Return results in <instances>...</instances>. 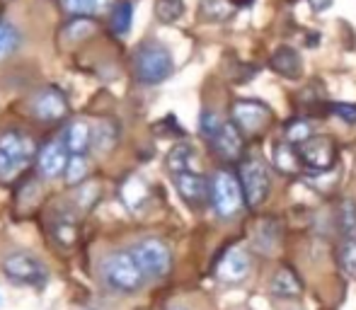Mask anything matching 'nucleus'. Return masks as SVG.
<instances>
[{"label": "nucleus", "mask_w": 356, "mask_h": 310, "mask_svg": "<svg viewBox=\"0 0 356 310\" xmlns=\"http://www.w3.org/2000/svg\"><path fill=\"white\" fill-rule=\"evenodd\" d=\"M102 279L112 291L136 293L143 286L145 274L131 250H117L102 259Z\"/></svg>", "instance_id": "obj_1"}, {"label": "nucleus", "mask_w": 356, "mask_h": 310, "mask_svg": "<svg viewBox=\"0 0 356 310\" xmlns=\"http://www.w3.org/2000/svg\"><path fill=\"white\" fill-rule=\"evenodd\" d=\"M34 158V143L27 133L10 129L0 133V182H13Z\"/></svg>", "instance_id": "obj_2"}, {"label": "nucleus", "mask_w": 356, "mask_h": 310, "mask_svg": "<svg viewBox=\"0 0 356 310\" xmlns=\"http://www.w3.org/2000/svg\"><path fill=\"white\" fill-rule=\"evenodd\" d=\"M134 71H136V78L141 80L143 85H160L165 83L175 71V61L172 54H170L168 47L158 42H145L138 47L136 58H134Z\"/></svg>", "instance_id": "obj_3"}, {"label": "nucleus", "mask_w": 356, "mask_h": 310, "mask_svg": "<svg viewBox=\"0 0 356 310\" xmlns=\"http://www.w3.org/2000/svg\"><path fill=\"white\" fill-rule=\"evenodd\" d=\"M209 184H211L209 199H211V209L216 216L218 218L238 216V211L245 204V192L240 179L233 172H228V170H218Z\"/></svg>", "instance_id": "obj_4"}, {"label": "nucleus", "mask_w": 356, "mask_h": 310, "mask_svg": "<svg viewBox=\"0 0 356 310\" xmlns=\"http://www.w3.org/2000/svg\"><path fill=\"white\" fill-rule=\"evenodd\" d=\"M3 272L10 282L22 284V286H37L42 288L49 279V272L44 267V262L37 254L27 252V250H15V252L3 257Z\"/></svg>", "instance_id": "obj_5"}, {"label": "nucleus", "mask_w": 356, "mask_h": 310, "mask_svg": "<svg viewBox=\"0 0 356 310\" xmlns=\"http://www.w3.org/2000/svg\"><path fill=\"white\" fill-rule=\"evenodd\" d=\"M238 174H240V184H243V192H245V204H248L250 209L262 206L269 197V189H272L267 165L259 158H248L240 163Z\"/></svg>", "instance_id": "obj_6"}, {"label": "nucleus", "mask_w": 356, "mask_h": 310, "mask_svg": "<svg viewBox=\"0 0 356 310\" xmlns=\"http://www.w3.org/2000/svg\"><path fill=\"white\" fill-rule=\"evenodd\" d=\"M134 257L141 264L145 279H163L170 274L172 269V252L170 247L158 238H148L141 240L138 245H134Z\"/></svg>", "instance_id": "obj_7"}, {"label": "nucleus", "mask_w": 356, "mask_h": 310, "mask_svg": "<svg viewBox=\"0 0 356 310\" xmlns=\"http://www.w3.org/2000/svg\"><path fill=\"white\" fill-rule=\"evenodd\" d=\"M298 151L305 170L315 174L332 170L334 160H337V148H334V141L330 136H310L303 146H298Z\"/></svg>", "instance_id": "obj_8"}, {"label": "nucleus", "mask_w": 356, "mask_h": 310, "mask_svg": "<svg viewBox=\"0 0 356 310\" xmlns=\"http://www.w3.org/2000/svg\"><path fill=\"white\" fill-rule=\"evenodd\" d=\"M29 114L39 122H61L68 114V97L58 88H42L29 99Z\"/></svg>", "instance_id": "obj_9"}, {"label": "nucleus", "mask_w": 356, "mask_h": 310, "mask_svg": "<svg viewBox=\"0 0 356 310\" xmlns=\"http://www.w3.org/2000/svg\"><path fill=\"white\" fill-rule=\"evenodd\" d=\"M272 112L267 104L257 102V99H238L233 104V122L243 133H259L267 129Z\"/></svg>", "instance_id": "obj_10"}, {"label": "nucleus", "mask_w": 356, "mask_h": 310, "mask_svg": "<svg viewBox=\"0 0 356 310\" xmlns=\"http://www.w3.org/2000/svg\"><path fill=\"white\" fill-rule=\"evenodd\" d=\"M250 254L245 247H230L223 252V257L216 264V277L223 284H240L243 279H248L250 274Z\"/></svg>", "instance_id": "obj_11"}, {"label": "nucleus", "mask_w": 356, "mask_h": 310, "mask_svg": "<svg viewBox=\"0 0 356 310\" xmlns=\"http://www.w3.org/2000/svg\"><path fill=\"white\" fill-rule=\"evenodd\" d=\"M175 187H177L179 197L189 204V206H202L209 199V192H211V184L207 182L199 170H189V172H179L175 174Z\"/></svg>", "instance_id": "obj_12"}, {"label": "nucleus", "mask_w": 356, "mask_h": 310, "mask_svg": "<svg viewBox=\"0 0 356 310\" xmlns=\"http://www.w3.org/2000/svg\"><path fill=\"white\" fill-rule=\"evenodd\" d=\"M213 148H216V153L223 160H228V163H235V160L243 158L245 138H243V131L238 129V124L223 122V129H220L218 136H216Z\"/></svg>", "instance_id": "obj_13"}, {"label": "nucleus", "mask_w": 356, "mask_h": 310, "mask_svg": "<svg viewBox=\"0 0 356 310\" xmlns=\"http://www.w3.org/2000/svg\"><path fill=\"white\" fill-rule=\"evenodd\" d=\"M68 148L63 141H54L49 146H44V151L39 153V170H42L44 177H58V174H66L68 168Z\"/></svg>", "instance_id": "obj_14"}, {"label": "nucleus", "mask_w": 356, "mask_h": 310, "mask_svg": "<svg viewBox=\"0 0 356 310\" xmlns=\"http://www.w3.org/2000/svg\"><path fill=\"white\" fill-rule=\"evenodd\" d=\"M298 146L289 143L286 138H279V141L272 143V160L274 168L284 174H298L300 170L305 168L303 160H300V151H296Z\"/></svg>", "instance_id": "obj_15"}, {"label": "nucleus", "mask_w": 356, "mask_h": 310, "mask_svg": "<svg viewBox=\"0 0 356 310\" xmlns=\"http://www.w3.org/2000/svg\"><path fill=\"white\" fill-rule=\"evenodd\" d=\"M63 143H66L71 155H85L88 148L92 146V127L88 124V119H75L63 131Z\"/></svg>", "instance_id": "obj_16"}, {"label": "nucleus", "mask_w": 356, "mask_h": 310, "mask_svg": "<svg viewBox=\"0 0 356 310\" xmlns=\"http://www.w3.org/2000/svg\"><path fill=\"white\" fill-rule=\"evenodd\" d=\"M274 73H279L282 78H298L303 71V61H300V54L291 47H279L272 54V61H269Z\"/></svg>", "instance_id": "obj_17"}, {"label": "nucleus", "mask_w": 356, "mask_h": 310, "mask_svg": "<svg viewBox=\"0 0 356 310\" xmlns=\"http://www.w3.org/2000/svg\"><path fill=\"white\" fill-rule=\"evenodd\" d=\"M150 199V189L138 174H131L127 182L122 184V202L127 204V209L131 211H141Z\"/></svg>", "instance_id": "obj_18"}, {"label": "nucleus", "mask_w": 356, "mask_h": 310, "mask_svg": "<svg viewBox=\"0 0 356 310\" xmlns=\"http://www.w3.org/2000/svg\"><path fill=\"white\" fill-rule=\"evenodd\" d=\"M119 141V124L114 119H97L92 127V146L97 153H109Z\"/></svg>", "instance_id": "obj_19"}, {"label": "nucleus", "mask_w": 356, "mask_h": 310, "mask_svg": "<svg viewBox=\"0 0 356 310\" xmlns=\"http://www.w3.org/2000/svg\"><path fill=\"white\" fill-rule=\"evenodd\" d=\"M165 165H168V172L172 174H179V172H189V170H199L197 165V155H194V148L189 146V143H177V146L172 148V151L168 153V160H165Z\"/></svg>", "instance_id": "obj_20"}, {"label": "nucleus", "mask_w": 356, "mask_h": 310, "mask_svg": "<svg viewBox=\"0 0 356 310\" xmlns=\"http://www.w3.org/2000/svg\"><path fill=\"white\" fill-rule=\"evenodd\" d=\"M272 293L279 298H296L300 296V291H303V284H300L298 274L293 272V269L289 267H282L277 274H274L272 279Z\"/></svg>", "instance_id": "obj_21"}, {"label": "nucleus", "mask_w": 356, "mask_h": 310, "mask_svg": "<svg viewBox=\"0 0 356 310\" xmlns=\"http://www.w3.org/2000/svg\"><path fill=\"white\" fill-rule=\"evenodd\" d=\"M252 240H254V247H257L259 252H264V254L274 252V247L279 245V226H277V221H272V218H262V221L254 226Z\"/></svg>", "instance_id": "obj_22"}, {"label": "nucleus", "mask_w": 356, "mask_h": 310, "mask_svg": "<svg viewBox=\"0 0 356 310\" xmlns=\"http://www.w3.org/2000/svg\"><path fill=\"white\" fill-rule=\"evenodd\" d=\"M337 226H339V233H342L347 240L356 238V202L352 197H344L342 202H339Z\"/></svg>", "instance_id": "obj_23"}, {"label": "nucleus", "mask_w": 356, "mask_h": 310, "mask_svg": "<svg viewBox=\"0 0 356 310\" xmlns=\"http://www.w3.org/2000/svg\"><path fill=\"white\" fill-rule=\"evenodd\" d=\"M19 47V29L8 19H0V61L10 58Z\"/></svg>", "instance_id": "obj_24"}, {"label": "nucleus", "mask_w": 356, "mask_h": 310, "mask_svg": "<svg viewBox=\"0 0 356 310\" xmlns=\"http://www.w3.org/2000/svg\"><path fill=\"white\" fill-rule=\"evenodd\" d=\"M109 22H112V29L117 34H127L129 29H131V22H134V5L129 3V0H119V3L112 8V17H109Z\"/></svg>", "instance_id": "obj_25"}, {"label": "nucleus", "mask_w": 356, "mask_h": 310, "mask_svg": "<svg viewBox=\"0 0 356 310\" xmlns=\"http://www.w3.org/2000/svg\"><path fill=\"white\" fill-rule=\"evenodd\" d=\"M51 233H54V240H56L61 247H71V245H75V240H78V226H75V221L68 216L56 218L51 226Z\"/></svg>", "instance_id": "obj_26"}, {"label": "nucleus", "mask_w": 356, "mask_h": 310, "mask_svg": "<svg viewBox=\"0 0 356 310\" xmlns=\"http://www.w3.org/2000/svg\"><path fill=\"white\" fill-rule=\"evenodd\" d=\"M155 15L160 22L172 24L184 15V0H158L155 3Z\"/></svg>", "instance_id": "obj_27"}, {"label": "nucleus", "mask_w": 356, "mask_h": 310, "mask_svg": "<svg viewBox=\"0 0 356 310\" xmlns=\"http://www.w3.org/2000/svg\"><path fill=\"white\" fill-rule=\"evenodd\" d=\"M310 136H313V129H310V122H305V119H293V122H289V127H286V131H284V138L289 143H293V146H303Z\"/></svg>", "instance_id": "obj_28"}, {"label": "nucleus", "mask_w": 356, "mask_h": 310, "mask_svg": "<svg viewBox=\"0 0 356 310\" xmlns=\"http://www.w3.org/2000/svg\"><path fill=\"white\" fill-rule=\"evenodd\" d=\"M85 177H88V160H85V155H71L66 168V182L80 184Z\"/></svg>", "instance_id": "obj_29"}, {"label": "nucleus", "mask_w": 356, "mask_h": 310, "mask_svg": "<svg viewBox=\"0 0 356 310\" xmlns=\"http://www.w3.org/2000/svg\"><path fill=\"white\" fill-rule=\"evenodd\" d=\"M102 5H104V0H63L66 13L78 15V17H88V15L97 13Z\"/></svg>", "instance_id": "obj_30"}, {"label": "nucleus", "mask_w": 356, "mask_h": 310, "mask_svg": "<svg viewBox=\"0 0 356 310\" xmlns=\"http://www.w3.org/2000/svg\"><path fill=\"white\" fill-rule=\"evenodd\" d=\"M199 129H202V136L213 143L216 136H218V131L223 129V122H220L218 114H213L211 109H207V112L202 114V119H199Z\"/></svg>", "instance_id": "obj_31"}, {"label": "nucleus", "mask_w": 356, "mask_h": 310, "mask_svg": "<svg viewBox=\"0 0 356 310\" xmlns=\"http://www.w3.org/2000/svg\"><path fill=\"white\" fill-rule=\"evenodd\" d=\"M95 32V22H90L88 17H75L73 24H68L66 27V39H73V42H78V39H85L88 34Z\"/></svg>", "instance_id": "obj_32"}, {"label": "nucleus", "mask_w": 356, "mask_h": 310, "mask_svg": "<svg viewBox=\"0 0 356 310\" xmlns=\"http://www.w3.org/2000/svg\"><path fill=\"white\" fill-rule=\"evenodd\" d=\"M339 264H342V269L349 274V277L356 279V238L347 240V245L342 247V254H339Z\"/></svg>", "instance_id": "obj_33"}, {"label": "nucleus", "mask_w": 356, "mask_h": 310, "mask_svg": "<svg viewBox=\"0 0 356 310\" xmlns=\"http://www.w3.org/2000/svg\"><path fill=\"white\" fill-rule=\"evenodd\" d=\"M202 10L207 17H213V19H223L230 15V8L223 0H202Z\"/></svg>", "instance_id": "obj_34"}, {"label": "nucleus", "mask_w": 356, "mask_h": 310, "mask_svg": "<svg viewBox=\"0 0 356 310\" xmlns=\"http://www.w3.org/2000/svg\"><path fill=\"white\" fill-rule=\"evenodd\" d=\"M330 109H332L334 117H339V119H342V122H347V124H356V104L334 102Z\"/></svg>", "instance_id": "obj_35"}, {"label": "nucleus", "mask_w": 356, "mask_h": 310, "mask_svg": "<svg viewBox=\"0 0 356 310\" xmlns=\"http://www.w3.org/2000/svg\"><path fill=\"white\" fill-rule=\"evenodd\" d=\"M78 199H83V202H80V204H83V209H92V204L99 199V187H97V184H92V187H90V184H88V187H80L78 189Z\"/></svg>", "instance_id": "obj_36"}, {"label": "nucleus", "mask_w": 356, "mask_h": 310, "mask_svg": "<svg viewBox=\"0 0 356 310\" xmlns=\"http://www.w3.org/2000/svg\"><path fill=\"white\" fill-rule=\"evenodd\" d=\"M310 8L315 10V13H323V10H327L330 5H332V0H308Z\"/></svg>", "instance_id": "obj_37"}, {"label": "nucleus", "mask_w": 356, "mask_h": 310, "mask_svg": "<svg viewBox=\"0 0 356 310\" xmlns=\"http://www.w3.org/2000/svg\"><path fill=\"white\" fill-rule=\"evenodd\" d=\"M170 310H184V308H170Z\"/></svg>", "instance_id": "obj_38"}]
</instances>
